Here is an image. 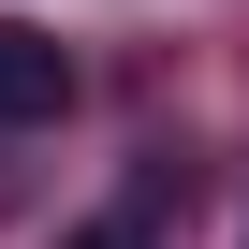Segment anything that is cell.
Returning <instances> with one entry per match:
<instances>
[{
    "instance_id": "6da1fadb",
    "label": "cell",
    "mask_w": 249,
    "mask_h": 249,
    "mask_svg": "<svg viewBox=\"0 0 249 249\" xmlns=\"http://www.w3.org/2000/svg\"><path fill=\"white\" fill-rule=\"evenodd\" d=\"M59 103H73V59H59V30L0 15V132H30V117H59Z\"/></svg>"
},
{
    "instance_id": "7a4b0ae2",
    "label": "cell",
    "mask_w": 249,
    "mask_h": 249,
    "mask_svg": "<svg viewBox=\"0 0 249 249\" xmlns=\"http://www.w3.org/2000/svg\"><path fill=\"white\" fill-rule=\"evenodd\" d=\"M59 249H161V191H132V205H103L88 234H59Z\"/></svg>"
}]
</instances>
